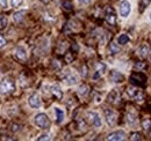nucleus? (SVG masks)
<instances>
[{
    "mask_svg": "<svg viewBox=\"0 0 151 141\" xmlns=\"http://www.w3.org/2000/svg\"><path fill=\"white\" fill-rule=\"evenodd\" d=\"M56 66V70H59L60 68V65H59V63L57 61V60H54V67Z\"/></svg>",
    "mask_w": 151,
    "mask_h": 141,
    "instance_id": "nucleus-38",
    "label": "nucleus"
},
{
    "mask_svg": "<svg viewBox=\"0 0 151 141\" xmlns=\"http://www.w3.org/2000/svg\"><path fill=\"white\" fill-rule=\"evenodd\" d=\"M92 1L93 0H78V2L81 4V5H90Z\"/></svg>",
    "mask_w": 151,
    "mask_h": 141,
    "instance_id": "nucleus-34",
    "label": "nucleus"
},
{
    "mask_svg": "<svg viewBox=\"0 0 151 141\" xmlns=\"http://www.w3.org/2000/svg\"><path fill=\"white\" fill-rule=\"evenodd\" d=\"M149 19L151 20V11H150V13H149Z\"/></svg>",
    "mask_w": 151,
    "mask_h": 141,
    "instance_id": "nucleus-39",
    "label": "nucleus"
},
{
    "mask_svg": "<svg viewBox=\"0 0 151 141\" xmlns=\"http://www.w3.org/2000/svg\"><path fill=\"white\" fill-rule=\"evenodd\" d=\"M107 70V66L104 64V63H98L96 66H95V73L93 75V79H99L102 74H105V72Z\"/></svg>",
    "mask_w": 151,
    "mask_h": 141,
    "instance_id": "nucleus-12",
    "label": "nucleus"
},
{
    "mask_svg": "<svg viewBox=\"0 0 151 141\" xmlns=\"http://www.w3.org/2000/svg\"><path fill=\"white\" fill-rule=\"evenodd\" d=\"M109 80L112 82H114V83H121V82H123L124 76H123L122 73H120L117 70H111V73H109Z\"/></svg>",
    "mask_w": 151,
    "mask_h": 141,
    "instance_id": "nucleus-11",
    "label": "nucleus"
},
{
    "mask_svg": "<svg viewBox=\"0 0 151 141\" xmlns=\"http://www.w3.org/2000/svg\"><path fill=\"white\" fill-rule=\"evenodd\" d=\"M150 58H151V53H150Z\"/></svg>",
    "mask_w": 151,
    "mask_h": 141,
    "instance_id": "nucleus-40",
    "label": "nucleus"
},
{
    "mask_svg": "<svg viewBox=\"0 0 151 141\" xmlns=\"http://www.w3.org/2000/svg\"><path fill=\"white\" fill-rule=\"evenodd\" d=\"M28 103H29V105L32 106V108H34V109H37V108L41 106V97H40V95H38L37 93H34L33 95L29 96Z\"/></svg>",
    "mask_w": 151,
    "mask_h": 141,
    "instance_id": "nucleus-10",
    "label": "nucleus"
},
{
    "mask_svg": "<svg viewBox=\"0 0 151 141\" xmlns=\"http://www.w3.org/2000/svg\"><path fill=\"white\" fill-rule=\"evenodd\" d=\"M142 126H143V128H144L147 132H151V120L145 119V120L142 123Z\"/></svg>",
    "mask_w": 151,
    "mask_h": 141,
    "instance_id": "nucleus-23",
    "label": "nucleus"
},
{
    "mask_svg": "<svg viewBox=\"0 0 151 141\" xmlns=\"http://www.w3.org/2000/svg\"><path fill=\"white\" fill-rule=\"evenodd\" d=\"M7 7H8L7 0H0V8H2V9H6Z\"/></svg>",
    "mask_w": 151,
    "mask_h": 141,
    "instance_id": "nucleus-30",
    "label": "nucleus"
},
{
    "mask_svg": "<svg viewBox=\"0 0 151 141\" xmlns=\"http://www.w3.org/2000/svg\"><path fill=\"white\" fill-rule=\"evenodd\" d=\"M119 51H120V48H119V45L116 43H111L109 44V52L112 54H116Z\"/></svg>",
    "mask_w": 151,
    "mask_h": 141,
    "instance_id": "nucleus-22",
    "label": "nucleus"
},
{
    "mask_svg": "<svg viewBox=\"0 0 151 141\" xmlns=\"http://www.w3.org/2000/svg\"><path fill=\"white\" fill-rule=\"evenodd\" d=\"M23 15H24V12H17V13H14L13 14V20H14V22H21L22 21V19H23Z\"/></svg>",
    "mask_w": 151,
    "mask_h": 141,
    "instance_id": "nucleus-20",
    "label": "nucleus"
},
{
    "mask_svg": "<svg viewBox=\"0 0 151 141\" xmlns=\"http://www.w3.org/2000/svg\"><path fill=\"white\" fill-rule=\"evenodd\" d=\"M106 21L111 26H115L116 24V13L114 12V9L111 8V7H108L106 9Z\"/></svg>",
    "mask_w": 151,
    "mask_h": 141,
    "instance_id": "nucleus-9",
    "label": "nucleus"
},
{
    "mask_svg": "<svg viewBox=\"0 0 151 141\" xmlns=\"http://www.w3.org/2000/svg\"><path fill=\"white\" fill-rule=\"evenodd\" d=\"M126 139V133L124 131L120 130V131H115L113 133H111L108 137H107V140L109 141H120V140H124Z\"/></svg>",
    "mask_w": 151,
    "mask_h": 141,
    "instance_id": "nucleus-8",
    "label": "nucleus"
},
{
    "mask_svg": "<svg viewBox=\"0 0 151 141\" xmlns=\"http://www.w3.org/2000/svg\"><path fill=\"white\" fill-rule=\"evenodd\" d=\"M55 113H56V117H57V123L60 124L64 120V116H65L64 111L62 109H59V108H55Z\"/></svg>",
    "mask_w": 151,
    "mask_h": 141,
    "instance_id": "nucleus-17",
    "label": "nucleus"
},
{
    "mask_svg": "<svg viewBox=\"0 0 151 141\" xmlns=\"http://www.w3.org/2000/svg\"><path fill=\"white\" fill-rule=\"evenodd\" d=\"M119 100H120V94H119V91H117L116 89H113V90L109 93V95H108V102L112 103V104H116V103L119 102Z\"/></svg>",
    "mask_w": 151,
    "mask_h": 141,
    "instance_id": "nucleus-14",
    "label": "nucleus"
},
{
    "mask_svg": "<svg viewBox=\"0 0 151 141\" xmlns=\"http://www.w3.org/2000/svg\"><path fill=\"white\" fill-rule=\"evenodd\" d=\"M87 117H88V120H90V123L92 124L94 127H101V125H102V122H101V118H100V116L96 113V112H93V111H90L88 113H87Z\"/></svg>",
    "mask_w": 151,
    "mask_h": 141,
    "instance_id": "nucleus-6",
    "label": "nucleus"
},
{
    "mask_svg": "<svg viewBox=\"0 0 151 141\" xmlns=\"http://www.w3.org/2000/svg\"><path fill=\"white\" fill-rule=\"evenodd\" d=\"M130 140H132V141L142 140V135H141V133H138V132H134V133H132V135H130Z\"/></svg>",
    "mask_w": 151,
    "mask_h": 141,
    "instance_id": "nucleus-26",
    "label": "nucleus"
},
{
    "mask_svg": "<svg viewBox=\"0 0 151 141\" xmlns=\"http://www.w3.org/2000/svg\"><path fill=\"white\" fill-rule=\"evenodd\" d=\"M63 7L65 11H71L72 9V4L70 1H64L63 2Z\"/></svg>",
    "mask_w": 151,
    "mask_h": 141,
    "instance_id": "nucleus-27",
    "label": "nucleus"
},
{
    "mask_svg": "<svg viewBox=\"0 0 151 141\" xmlns=\"http://www.w3.org/2000/svg\"><path fill=\"white\" fill-rule=\"evenodd\" d=\"M63 80L65 81L66 85H70V86H73L78 82V78L77 75L73 74L71 70H66V73L63 75Z\"/></svg>",
    "mask_w": 151,
    "mask_h": 141,
    "instance_id": "nucleus-7",
    "label": "nucleus"
},
{
    "mask_svg": "<svg viewBox=\"0 0 151 141\" xmlns=\"http://www.w3.org/2000/svg\"><path fill=\"white\" fill-rule=\"evenodd\" d=\"M7 26V18L4 15H0V30L5 29Z\"/></svg>",
    "mask_w": 151,
    "mask_h": 141,
    "instance_id": "nucleus-24",
    "label": "nucleus"
},
{
    "mask_svg": "<svg viewBox=\"0 0 151 141\" xmlns=\"http://www.w3.org/2000/svg\"><path fill=\"white\" fill-rule=\"evenodd\" d=\"M105 117H106V122L109 126H114L117 120V115L116 112L112 109H106L105 110Z\"/></svg>",
    "mask_w": 151,
    "mask_h": 141,
    "instance_id": "nucleus-5",
    "label": "nucleus"
},
{
    "mask_svg": "<svg viewBox=\"0 0 151 141\" xmlns=\"http://www.w3.org/2000/svg\"><path fill=\"white\" fill-rule=\"evenodd\" d=\"M136 120H137V116H136L135 113L129 112V113L127 115V122H128L129 125H134V124H136Z\"/></svg>",
    "mask_w": 151,
    "mask_h": 141,
    "instance_id": "nucleus-19",
    "label": "nucleus"
},
{
    "mask_svg": "<svg viewBox=\"0 0 151 141\" xmlns=\"http://www.w3.org/2000/svg\"><path fill=\"white\" fill-rule=\"evenodd\" d=\"M37 140H40V141L41 140H50V138H49V135H48V134H42Z\"/></svg>",
    "mask_w": 151,
    "mask_h": 141,
    "instance_id": "nucleus-35",
    "label": "nucleus"
},
{
    "mask_svg": "<svg viewBox=\"0 0 151 141\" xmlns=\"http://www.w3.org/2000/svg\"><path fill=\"white\" fill-rule=\"evenodd\" d=\"M50 90H51L52 95L56 97L57 100H62V97H63V91L60 90L59 86H57V85H54V86H51Z\"/></svg>",
    "mask_w": 151,
    "mask_h": 141,
    "instance_id": "nucleus-16",
    "label": "nucleus"
},
{
    "mask_svg": "<svg viewBox=\"0 0 151 141\" xmlns=\"http://www.w3.org/2000/svg\"><path fill=\"white\" fill-rule=\"evenodd\" d=\"M15 56L20 60H26L27 59V51L23 46H18L15 50Z\"/></svg>",
    "mask_w": 151,
    "mask_h": 141,
    "instance_id": "nucleus-15",
    "label": "nucleus"
},
{
    "mask_svg": "<svg viewBox=\"0 0 151 141\" xmlns=\"http://www.w3.org/2000/svg\"><path fill=\"white\" fill-rule=\"evenodd\" d=\"M44 19L48 20V21H55V18H54L51 14H49V13H45V14H44Z\"/></svg>",
    "mask_w": 151,
    "mask_h": 141,
    "instance_id": "nucleus-33",
    "label": "nucleus"
},
{
    "mask_svg": "<svg viewBox=\"0 0 151 141\" xmlns=\"http://www.w3.org/2000/svg\"><path fill=\"white\" fill-rule=\"evenodd\" d=\"M35 124L37 125L42 130H48L50 127V119L48 118V116L45 113H37L35 116V119H34Z\"/></svg>",
    "mask_w": 151,
    "mask_h": 141,
    "instance_id": "nucleus-2",
    "label": "nucleus"
},
{
    "mask_svg": "<svg viewBox=\"0 0 151 141\" xmlns=\"http://www.w3.org/2000/svg\"><path fill=\"white\" fill-rule=\"evenodd\" d=\"M138 56L141 58H147L149 54H150V46L147 44V43H143L139 48H138Z\"/></svg>",
    "mask_w": 151,
    "mask_h": 141,
    "instance_id": "nucleus-13",
    "label": "nucleus"
},
{
    "mask_svg": "<svg viewBox=\"0 0 151 141\" xmlns=\"http://www.w3.org/2000/svg\"><path fill=\"white\" fill-rule=\"evenodd\" d=\"M11 130H12L13 132H18V131H19V126H18L17 124H13V125H12V128H11Z\"/></svg>",
    "mask_w": 151,
    "mask_h": 141,
    "instance_id": "nucleus-37",
    "label": "nucleus"
},
{
    "mask_svg": "<svg viewBox=\"0 0 151 141\" xmlns=\"http://www.w3.org/2000/svg\"><path fill=\"white\" fill-rule=\"evenodd\" d=\"M132 12V5L128 0H122L120 4V14L122 18H128Z\"/></svg>",
    "mask_w": 151,
    "mask_h": 141,
    "instance_id": "nucleus-4",
    "label": "nucleus"
},
{
    "mask_svg": "<svg viewBox=\"0 0 151 141\" xmlns=\"http://www.w3.org/2000/svg\"><path fill=\"white\" fill-rule=\"evenodd\" d=\"M79 127H80V130H83V131H86V123H85L84 120L79 119Z\"/></svg>",
    "mask_w": 151,
    "mask_h": 141,
    "instance_id": "nucleus-31",
    "label": "nucleus"
},
{
    "mask_svg": "<svg viewBox=\"0 0 151 141\" xmlns=\"http://www.w3.org/2000/svg\"><path fill=\"white\" fill-rule=\"evenodd\" d=\"M151 0H139V8H141V12H143L145 9V7L150 4Z\"/></svg>",
    "mask_w": 151,
    "mask_h": 141,
    "instance_id": "nucleus-25",
    "label": "nucleus"
},
{
    "mask_svg": "<svg viewBox=\"0 0 151 141\" xmlns=\"http://www.w3.org/2000/svg\"><path fill=\"white\" fill-rule=\"evenodd\" d=\"M145 65L143 63H138V64H135V68H138V70H142Z\"/></svg>",
    "mask_w": 151,
    "mask_h": 141,
    "instance_id": "nucleus-36",
    "label": "nucleus"
},
{
    "mask_svg": "<svg viewBox=\"0 0 151 141\" xmlns=\"http://www.w3.org/2000/svg\"><path fill=\"white\" fill-rule=\"evenodd\" d=\"M6 44H7L6 38H5L2 35H0V49H1V48H5V46H6Z\"/></svg>",
    "mask_w": 151,
    "mask_h": 141,
    "instance_id": "nucleus-29",
    "label": "nucleus"
},
{
    "mask_svg": "<svg viewBox=\"0 0 151 141\" xmlns=\"http://www.w3.org/2000/svg\"><path fill=\"white\" fill-rule=\"evenodd\" d=\"M145 80H147L145 75L143 73H141V72H136V73L132 74V76H130L132 83L136 85V86H139V87L145 85Z\"/></svg>",
    "mask_w": 151,
    "mask_h": 141,
    "instance_id": "nucleus-3",
    "label": "nucleus"
},
{
    "mask_svg": "<svg viewBox=\"0 0 151 141\" xmlns=\"http://www.w3.org/2000/svg\"><path fill=\"white\" fill-rule=\"evenodd\" d=\"M11 4L13 7H19L23 4V0H11Z\"/></svg>",
    "mask_w": 151,
    "mask_h": 141,
    "instance_id": "nucleus-28",
    "label": "nucleus"
},
{
    "mask_svg": "<svg viewBox=\"0 0 151 141\" xmlns=\"http://www.w3.org/2000/svg\"><path fill=\"white\" fill-rule=\"evenodd\" d=\"M88 86H86V85H83V86H80L79 89H78V94L80 95V96H85L87 93H88Z\"/></svg>",
    "mask_w": 151,
    "mask_h": 141,
    "instance_id": "nucleus-21",
    "label": "nucleus"
},
{
    "mask_svg": "<svg viewBox=\"0 0 151 141\" xmlns=\"http://www.w3.org/2000/svg\"><path fill=\"white\" fill-rule=\"evenodd\" d=\"M65 60H66L68 63H71V61L73 60V57H72V54H71V52H68V54L65 56Z\"/></svg>",
    "mask_w": 151,
    "mask_h": 141,
    "instance_id": "nucleus-32",
    "label": "nucleus"
},
{
    "mask_svg": "<svg viewBox=\"0 0 151 141\" xmlns=\"http://www.w3.org/2000/svg\"><path fill=\"white\" fill-rule=\"evenodd\" d=\"M128 42H129V36L126 35V34L120 35L119 38H117V43H119L120 45H124V44H127Z\"/></svg>",
    "mask_w": 151,
    "mask_h": 141,
    "instance_id": "nucleus-18",
    "label": "nucleus"
},
{
    "mask_svg": "<svg viewBox=\"0 0 151 141\" xmlns=\"http://www.w3.org/2000/svg\"><path fill=\"white\" fill-rule=\"evenodd\" d=\"M15 91V81L12 78H5L0 82V93L2 95H7Z\"/></svg>",
    "mask_w": 151,
    "mask_h": 141,
    "instance_id": "nucleus-1",
    "label": "nucleus"
}]
</instances>
